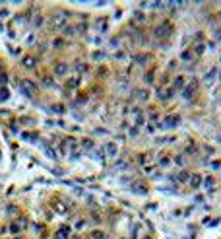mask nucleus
I'll return each mask as SVG.
<instances>
[{
	"mask_svg": "<svg viewBox=\"0 0 221 239\" xmlns=\"http://www.w3.org/2000/svg\"><path fill=\"white\" fill-rule=\"evenodd\" d=\"M153 33H155V37H157V39L167 37V35L171 33V24H169V22H165V24L157 25V27H155V31H153Z\"/></svg>",
	"mask_w": 221,
	"mask_h": 239,
	"instance_id": "obj_3",
	"label": "nucleus"
},
{
	"mask_svg": "<svg viewBox=\"0 0 221 239\" xmlns=\"http://www.w3.org/2000/svg\"><path fill=\"white\" fill-rule=\"evenodd\" d=\"M76 68H78L80 72H83V70L88 72V64H83V62H76Z\"/></svg>",
	"mask_w": 221,
	"mask_h": 239,
	"instance_id": "obj_21",
	"label": "nucleus"
},
{
	"mask_svg": "<svg viewBox=\"0 0 221 239\" xmlns=\"http://www.w3.org/2000/svg\"><path fill=\"white\" fill-rule=\"evenodd\" d=\"M33 41H35V35L31 33V35H27V39H25V43H27V45H31Z\"/></svg>",
	"mask_w": 221,
	"mask_h": 239,
	"instance_id": "obj_28",
	"label": "nucleus"
},
{
	"mask_svg": "<svg viewBox=\"0 0 221 239\" xmlns=\"http://www.w3.org/2000/svg\"><path fill=\"white\" fill-rule=\"evenodd\" d=\"M169 161H171V159L167 158V155H163V158L159 159V163H161V165H169Z\"/></svg>",
	"mask_w": 221,
	"mask_h": 239,
	"instance_id": "obj_25",
	"label": "nucleus"
},
{
	"mask_svg": "<svg viewBox=\"0 0 221 239\" xmlns=\"http://www.w3.org/2000/svg\"><path fill=\"white\" fill-rule=\"evenodd\" d=\"M91 235H93V239H107V233H103V231H99V230H95Z\"/></svg>",
	"mask_w": 221,
	"mask_h": 239,
	"instance_id": "obj_15",
	"label": "nucleus"
},
{
	"mask_svg": "<svg viewBox=\"0 0 221 239\" xmlns=\"http://www.w3.org/2000/svg\"><path fill=\"white\" fill-rule=\"evenodd\" d=\"M10 233H19V225L18 224H10Z\"/></svg>",
	"mask_w": 221,
	"mask_h": 239,
	"instance_id": "obj_19",
	"label": "nucleus"
},
{
	"mask_svg": "<svg viewBox=\"0 0 221 239\" xmlns=\"http://www.w3.org/2000/svg\"><path fill=\"white\" fill-rule=\"evenodd\" d=\"M80 86V76H74V78L68 80V88H78Z\"/></svg>",
	"mask_w": 221,
	"mask_h": 239,
	"instance_id": "obj_13",
	"label": "nucleus"
},
{
	"mask_svg": "<svg viewBox=\"0 0 221 239\" xmlns=\"http://www.w3.org/2000/svg\"><path fill=\"white\" fill-rule=\"evenodd\" d=\"M179 122H180V117H179V115H167V117L163 119V127L175 128V127H179Z\"/></svg>",
	"mask_w": 221,
	"mask_h": 239,
	"instance_id": "obj_4",
	"label": "nucleus"
},
{
	"mask_svg": "<svg viewBox=\"0 0 221 239\" xmlns=\"http://www.w3.org/2000/svg\"><path fill=\"white\" fill-rule=\"evenodd\" d=\"M43 24V18H41V16H37V18H35V25H41Z\"/></svg>",
	"mask_w": 221,
	"mask_h": 239,
	"instance_id": "obj_31",
	"label": "nucleus"
},
{
	"mask_svg": "<svg viewBox=\"0 0 221 239\" xmlns=\"http://www.w3.org/2000/svg\"><path fill=\"white\" fill-rule=\"evenodd\" d=\"M105 152H107V155L115 158L116 152H118V150H116V144H115V142H107V144H105Z\"/></svg>",
	"mask_w": 221,
	"mask_h": 239,
	"instance_id": "obj_9",
	"label": "nucleus"
},
{
	"mask_svg": "<svg viewBox=\"0 0 221 239\" xmlns=\"http://www.w3.org/2000/svg\"><path fill=\"white\" fill-rule=\"evenodd\" d=\"M146 239H147V237H146Z\"/></svg>",
	"mask_w": 221,
	"mask_h": 239,
	"instance_id": "obj_37",
	"label": "nucleus"
},
{
	"mask_svg": "<svg viewBox=\"0 0 221 239\" xmlns=\"http://www.w3.org/2000/svg\"><path fill=\"white\" fill-rule=\"evenodd\" d=\"M8 14H10L8 10H0V18H6V16H8Z\"/></svg>",
	"mask_w": 221,
	"mask_h": 239,
	"instance_id": "obj_33",
	"label": "nucleus"
},
{
	"mask_svg": "<svg viewBox=\"0 0 221 239\" xmlns=\"http://www.w3.org/2000/svg\"><path fill=\"white\" fill-rule=\"evenodd\" d=\"M43 146H45V152H47V155H49V158H56V150L52 148L51 144H49V142H45Z\"/></svg>",
	"mask_w": 221,
	"mask_h": 239,
	"instance_id": "obj_10",
	"label": "nucleus"
},
{
	"mask_svg": "<svg viewBox=\"0 0 221 239\" xmlns=\"http://www.w3.org/2000/svg\"><path fill=\"white\" fill-rule=\"evenodd\" d=\"M105 56V53H101V51H95L93 53V58H103Z\"/></svg>",
	"mask_w": 221,
	"mask_h": 239,
	"instance_id": "obj_27",
	"label": "nucleus"
},
{
	"mask_svg": "<svg viewBox=\"0 0 221 239\" xmlns=\"http://www.w3.org/2000/svg\"><path fill=\"white\" fill-rule=\"evenodd\" d=\"M55 111L56 113H64V109H62V105H55Z\"/></svg>",
	"mask_w": 221,
	"mask_h": 239,
	"instance_id": "obj_32",
	"label": "nucleus"
},
{
	"mask_svg": "<svg viewBox=\"0 0 221 239\" xmlns=\"http://www.w3.org/2000/svg\"><path fill=\"white\" fill-rule=\"evenodd\" d=\"M62 31H64V35H74V27H72V25H70V27L66 25V27L62 29Z\"/></svg>",
	"mask_w": 221,
	"mask_h": 239,
	"instance_id": "obj_24",
	"label": "nucleus"
},
{
	"mask_svg": "<svg viewBox=\"0 0 221 239\" xmlns=\"http://www.w3.org/2000/svg\"><path fill=\"white\" fill-rule=\"evenodd\" d=\"M116 167H122V169H124V167H126V161H118V163H116Z\"/></svg>",
	"mask_w": 221,
	"mask_h": 239,
	"instance_id": "obj_34",
	"label": "nucleus"
},
{
	"mask_svg": "<svg viewBox=\"0 0 221 239\" xmlns=\"http://www.w3.org/2000/svg\"><path fill=\"white\" fill-rule=\"evenodd\" d=\"M186 179H188V173H186V171H182V173L177 175V181H179V183H184Z\"/></svg>",
	"mask_w": 221,
	"mask_h": 239,
	"instance_id": "obj_16",
	"label": "nucleus"
},
{
	"mask_svg": "<svg viewBox=\"0 0 221 239\" xmlns=\"http://www.w3.org/2000/svg\"><path fill=\"white\" fill-rule=\"evenodd\" d=\"M138 97H140V99H147V97H149V91H146V89H140Z\"/></svg>",
	"mask_w": 221,
	"mask_h": 239,
	"instance_id": "obj_22",
	"label": "nucleus"
},
{
	"mask_svg": "<svg viewBox=\"0 0 221 239\" xmlns=\"http://www.w3.org/2000/svg\"><path fill=\"white\" fill-rule=\"evenodd\" d=\"M52 47H55V49H60V47H62V39H56V41L52 43Z\"/></svg>",
	"mask_w": 221,
	"mask_h": 239,
	"instance_id": "obj_26",
	"label": "nucleus"
},
{
	"mask_svg": "<svg viewBox=\"0 0 221 239\" xmlns=\"http://www.w3.org/2000/svg\"><path fill=\"white\" fill-rule=\"evenodd\" d=\"M0 31H2V24H0Z\"/></svg>",
	"mask_w": 221,
	"mask_h": 239,
	"instance_id": "obj_35",
	"label": "nucleus"
},
{
	"mask_svg": "<svg viewBox=\"0 0 221 239\" xmlns=\"http://www.w3.org/2000/svg\"><path fill=\"white\" fill-rule=\"evenodd\" d=\"M175 86H177V88H182V86H184V78H182V76H177V78H175Z\"/></svg>",
	"mask_w": 221,
	"mask_h": 239,
	"instance_id": "obj_18",
	"label": "nucleus"
},
{
	"mask_svg": "<svg viewBox=\"0 0 221 239\" xmlns=\"http://www.w3.org/2000/svg\"><path fill=\"white\" fill-rule=\"evenodd\" d=\"M134 18L138 19V22H142V19H144V18H146V16H144V14H142V12H136V16H134Z\"/></svg>",
	"mask_w": 221,
	"mask_h": 239,
	"instance_id": "obj_30",
	"label": "nucleus"
},
{
	"mask_svg": "<svg viewBox=\"0 0 221 239\" xmlns=\"http://www.w3.org/2000/svg\"><path fill=\"white\" fill-rule=\"evenodd\" d=\"M200 181H202V179H200V175H192V177H190V185H192L194 189L200 187Z\"/></svg>",
	"mask_w": 221,
	"mask_h": 239,
	"instance_id": "obj_14",
	"label": "nucleus"
},
{
	"mask_svg": "<svg viewBox=\"0 0 221 239\" xmlns=\"http://www.w3.org/2000/svg\"><path fill=\"white\" fill-rule=\"evenodd\" d=\"M192 91H194V84H190V86H186V88H184L182 95H184L186 99H190V97H192Z\"/></svg>",
	"mask_w": 221,
	"mask_h": 239,
	"instance_id": "obj_11",
	"label": "nucleus"
},
{
	"mask_svg": "<svg viewBox=\"0 0 221 239\" xmlns=\"http://www.w3.org/2000/svg\"><path fill=\"white\" fill-rule=\"evenodd\" d=\"M8 95H10V94H8V89H6V88H2V89H0V99H2V101H4V99L8 97Z\"/></svg>",
	"mask_w": 221,
	"mask_h": 239,
	"instance_id": "obj_23",
	"label": "nucleus"
},
{
	"mask_svg": "<svg viewBox=\"0 0 221 239\" xmlns=\"http://www.w3.org/2000/svg\"><path fill=\"white\" fill-rule=\"evenodd\" d=\"M52 210L58 216H64V214H68V204H66L64 200H55L52 202Z\"/></svg>",
	"mask_w": 221,
	"mask_h": 239,
	"instance_id": "obj_5",
	"label": "nucleus"
},
{
	"mask_svg": "<svg viewBox=\"0 0 221 239\" xmlns=\"http://www.w3.org/2000/svg\"><path fill=\"white\" fill-rule=\"evenodd\" d=\"M52 72H55V76H64L66 72H68V64H66V62H56V64L52 66Z\"/></svg>",
	"mask_w": 221,
	"mask_h": 239,
	"instance_id": "obj_7",
	"label": "nucleus"
},
{
	"mask_svg": "<svg viewBox=\"0 0 221 239\" xmlns=\"http://www.w3.org/2000/svg\"><path fill=\"white\" fill-rule=\"evenodd\" d=\"M43 84H45L47 88H55V78H52V76H45V78H43Z\"/></svg>",
	"mask_w": 221,
	"mask_h": 239,
	"instance_id": "obj_12",
	"label": "nucleus"
},
{
	"mask_svg": "<svg viewBox=\"0 0 221 239\" xmlns=\"http://www.w3.org/2000/svg\"><path fill=\"white\" fill-rule=\"evenodd\" d=\"M37 56H33V55H27V56H23L22 58V66L23 68H27V70H31V68H35L37 66Z\"/></svg>",
	"mask_w": 221,
	"mask_h": 239,
	"instance_id": "obj_6",
	"label": "nucleus"
},
{
	"mask_svg": "<svg viewBox=\"0 0 221 239\" xmlns=\"http://www.w3.org/2000/svg\"><path fill=\"white\" fill-rule=\"evenodd\" d=\"M16 239H22V237H16Z\"/></svg>",
	"mask_w": 221,
	"mask_h": 239,
	"instance_id": "obj_36",
	"label": "nucleus"
},
{
	"mask_svg": "<svg viewBox=\"0 0 221 239\" xmlns=\"http://www.w3.org/2000/svg\"><path fill=\"white\" fill-rule=\"evenodd\" d=\"M134 58H136V62H138V64H144V62H147V56H146V55H136Z\"/></svg>",
	"mask_w": 221,
	"mask_h": 239,
	"instance_id": "obj_17",
	"label": "nucleus"
},
{
	"mask_svg": "<svg viewBox=\"0 0 221 239\" xmlns=\"http://www.w3.org/2000/svg\"><path fill=\"white\" fill-rule=\"evenodd\" d=\"M19 88H22V94H25V95H29V97H33V95L37 94V84L33 82V80H22L19 82Z\"/></svg>",
	"mask_w": 221,
	"mask_h": 239,
	"instance_id": "obj_2",
	"label": "nucleus"
},
{
	"mask_svg": "<svg viewBox=\"0 0 221 239\" xmlns=\"http://www.w3.org/2000/svg\"><path fill=\"white\" fill-rule=\"evenodd\" d=\"M82 146L85 148V150H91V148H93V142H91V140H82Z\"/></svg>",
	"mask_w": 221,
	"mask_h": 239,
	"instance_id": "obj_20",
	"label": "nucleus"
},
{
	"mask_svg": "<svg viewBox=\"0 0 221 239\" xmlns=\"http://www.w3.org/2000/svg\"><path fill=\"white\" fill-rule=\"evenodd\" d=\"M180 58H182V60H188V58H190V53H188V51H184L182 55H180Z\"/></svg>",
	"mask_w": 221,
	"mask_h": 239,
	"instance_id": "obj_29",
	"label": "nucleus"
},
{
	"mask_svg": "<svg viewBox=\"0 0 221 239\" xmlns=\"http://www.w3.org/2000/svg\"><path fill=\"white\" fill-rule=\"evenodd\" d=\"M66 22H68V12H56V14H52L51 24L55 29H64Z\"/></svg>",
	"mask_w": 221,
	"mask_h": 239,
	"instance_id": "obj_1",
	"label": "nucleus"
},
{
	"mask_svg": "<svg viewBox=\"0 0 221 239\" xmlns=\"http://www.w3.org/2000/svg\"><path fill=\"white\" fill-rule=\"evenodd\" d=\"M70 227H66V225H62V227H60L58 231H56L55 233V239H70Z\"/></svg>",
	"mask_w": 221,
	"mask_h": 239,
	"instance_id": "obj_8",
	"label": "nucleus"
}]
</instances>
